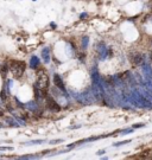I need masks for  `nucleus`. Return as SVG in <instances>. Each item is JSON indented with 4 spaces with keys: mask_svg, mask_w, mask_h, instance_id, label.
<instances>
[{
    "mask_svg": "<svg viewBox=\"0 0 152 160\" xmlns=\"http://www.w3.org/2000/svg\"><path fill=\"white\" fill-rule=\"evenodd\" d=\"M25 63L21 62V60H11L10 62V69H11V73L12 75L16 77V78H20L25 71Z\"/></svg>",
    "mask_w": 152,
    "mask_h": 160,
    "instance_id": "f257e3e1",
    "label": "nucleus"
},
{
    "mask_svg": "<svg viewBox=\"0 0 152 160\" xmlns=\"http://www.w3.org/2000/svg\"><path fill=\"white\" fill-rule=\"evenodd\" d=\"M37 87L42 90V92L46 91L49 88V77L45 73H39L37 75Z\"/></svg>",
    "mask_w": 152,
    "mask_h": 160,
    "instance_id": "f03ea898",
    "label": "nucleus"
},
{
    "mask_svg": "<svg viewBox=\"0 0 152 160\" xmlns=\"http://www.w3.org/2000/svg\"><path fill=\"white\" fill-rule=\"evenodd\" d=\"M0 116H3V113H1V112H0Z\"/></svg>",
    "mask_w": 152,
    "mask_h": 160,
    "instance_id": "0eeeda50",
    "label": "nucleus"
},
{
    "mask_svg": "<svg viewBox=\"0 0 152 160\" xmlns=\"http://www.w3.org/2000/svg\"><path fill=\"white\" fill-rule=\"evenodd\" d=\"M54 84H55L57 88L64 90V84H63L62 77H59V75H55V76H54Z\"/></svg>",
    "mask_w": 152,
    "mask_h": 160,
    "instance_id": "20e7f679",
    "label": "nucleus"
},
{
    "mask_svg": "<svg viewBox=\"0 0 152 160\" xmlns=\"http://www.w3.org/2000/svg\"><path fill=\"white\" fill-rule=\"evenodd\" d=\"M12 149H13L12 147H6V146L5 147H0V151H12Z\"/></svg>",
    "mask_w": 152,
    "mask_h": 160,
    "instance_id": "423d86ee",
    "label": "nucleus"
},
{
    "mask_svg": "<svg viewBox=\"0 0 152 160\" xmlns=\"http://www.w3.org/2000/svg\"><path fill=\"white\" fill-rule=\"evenodd\" d=\"M151 58H152V53H151Z\"/></svg>",
    "mask_w": 152,
    "mask_h": 160,
    "instance_id": "6e6552de",
    "label": "nucleus"
},
{
    "mask_svg": "<svg viewBox=\"0 0 152 160\" xmlns=\"http://www.w3.org/2000/svg\"><path fill=\"white\" fill-rule=\"evenodd\" d=\"M141 62H143V56L140 53H137V55L133 56L132 63L134 64V65H139V64H141Z\"/></svg>",
    "mask_w": 152,
    "mask_h": 160,
    "instance_id": "39448f33",
    "label": "nucleus"
},
{
    "mask_svg": "<svg viewBox=\"0 0 152 160\" xmlns=\"http://www.w3.org/2000/svg\"><path fill=\"white\" fill-rule=\"evenodd\" d=\"M45 100H46V106L51 109V110H55V112H58L61 109V107L58 106V103H56V101L52 99V97H49V96L45 95Z\"/></svg>",
    "mask_w": 152,
    "mask_h": 160,
    "instance_id": "7ed1b4c3",
    "label": "nucleus"
}]
</instances>
